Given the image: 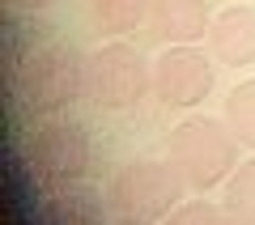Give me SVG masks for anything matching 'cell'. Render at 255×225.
<instances>
[{
  "label": "cell",
  "instance_id": "obj_1",
  "mask_svg": "<svg viewBox=\"0 0 255 225\" xmlns=\"http://www.w3.org/2000/svg\"><path fill=\"white\" fill-rule=\"evenodd\" d=\"M90 85V60L73 43H47L26 55L21 72H9V90L26 115H60Z\"/></svg>",
  "mask_w": 255,
  "mask_h": 225
},
{
  "label": "cell",
  "instance_id": "obj_2",
  "mask_svg": "<svg viewBox=\"0 0 255 225\" xmlns=\"http://www.w3.org/2000/svg\"><path fill=\"white\" fill-rule=\"evenodd\" d=\"M187 191V179L174 170V162H157V157H136L115 179L107 183L102 200H107V221H132V225H157L170 221L174 204Z\"/></svg>",
  "mask_w": 255,
  "mask_h": 225
},
{
  "label": "cell",
  "instance_id": "obj_3",
  "mask_svg": "<svg viewBox=\"0 0 255 225\" xmlns=\"http://www.w3.org/2000/svg\"><path fill=\"white\" fill-rule=\"evenodd\" d=\"M21 157H26L30 183L38 187V196H55L68 191L90 174L94 162V140L81 123L73 119H47V123L30 127V136L21 140Z\"/></svg>",
  "mask_w": 255,
  "mask_h": 225
},
{
  "label": "cell",
  "instance_id": "obj_4",
  "mask_svg": "<svg viewBox=\"0 0 255 225\" xmlns=\"http://www.w3.org/2000/svg\"><path fill=\"white\" fill-rule=\"evenodd\" d=\"M243 144L234 140L230 123H217L209 115H191L183 123L170 127L166 136V157L174 162V170L187 179L191 191H213L234 174V166L243 162L238 157Z\"/></svg>",
  "mask_w": 255,
  "mask_h": 225
},
{
  "label": "cell",
  "instance_id": "obj_5",
  "mask_svg": "<svg viewBox=\"0 0 255 225\" xmlns=\"http://www.w3.org/2000/svg\"><path fill=\"white\" fill-rule=\"evenodd\" d=\"M153 90V72L145 55L128 43H107L90 55V85L85 98H94L102 111H132Z\"/></svg>",
  "mask_w": 255,
  "mask_h": 225
},
{
  "label": "cell",
  "instance_id": "obj_6",
  "mask_svg": "<svg viewBox=\"0 0 255 225\" xmlns=\"http://www.w3.org/2000/svg\"><path fill=\"white\" fill-rule=\"evenodd\" d=\"M213 55H204L196 43H170L153 64V98L162 107L191 111L213 94Z\"/></svg>",
  "mask_w": 255,
  "mask_h": 225
},
{
  "label": "cell",
  "instance_id": "obj_7",
  "mask_svg": "<svg viewBox=\"0 0 255 225\" xmlns=\"http://www.w3.org/2000/svg\"><path fill=\"white\" fill-rule=\"evenodd\" d=\"M209 55L226 68L255 64V9L251 4H226L209 26Z\"/></svg>",
  "mask_w": 255,
  "mask_h": 225
},
{
  "label": "cell",
  "instance_id": "obj_8",
  "mask_svg": "<svg viewBox=\"0 0 255 225\" xmlns=\"http://www.w3.org/2000/svg\"><path fill=\"white\" fill-rule=\"evenodd\" d=\"M149 26L166 43H200V38H209V26H213L209 0H153Z\"/></svg>",
  "mask_w": 255,
  "mask_h": 225
},
{
  "label": "cell",
  "instance_id": "obj_9",
  "mask_svg": "<svg viewBox=\"0 0 255 225\" xmlns=\"http://www.w3.org/2000/svg\"><path fill=\"white\" fill-rule=\"evenodd\" d=\"M102 204H107V200H102ZM102 204H98L94 191H85L81 183H77V187H68V191L47 196L43 217H47V221H60V225H90V221H102V217H107Z\"/></svg>",
  "mask_w": 255,
  "mask_h": 225
},
{
  "label": "cell",
  "instance_id": "obj_10",
  "mask_svg": "<svg viewBox=\"0 0 255 225\" xmlns=\"http://www.w3.org/2000/svg\"><path fill=\"white\" fill-rule=\"evenodd\" d=\"M221 208H226V221L255 225V157H243V162L234 166V174L226 179Z\"/></svg>",
  "mask_w": 255,
  "mask_h": 225
},
{
  "label": "cell",
  "instance_id": "obj_11",
  "mask_svg": "<svg viewBox=\"0 0 255 225\" xmlns=\"http://www.w3.org/2000/svg\"><path fill=\"white\" fill-rule=\"evenodd\" d=\"M149 4H153V0H90L98 30H107V34H115V38L145 26L149 21Z\"/></svg>",
  "mask_w": 255,
  "mask_h": 225
},
{
  "label": "cell",
  "instance_id": "obj_12",
  "mask_svg": "<svg viewBox=\"0 0 255 225\" xmlns=\"http://www.w3.org/2000/svg\"><path fill=\"white\" fill-rule=\"evenodd\" d=\"M226 123L243 149H255V77L238 81L226 94Z\"/></svg>",
  "mask_w": 255,
  "mask_h": 225
},
{
  "label": "cell",
  "instance_id": "obj_13",
  "mask_svg": "<svg viewBox=\"0 0 255 225\" xmlns=\"http://www.w3.org/2000/svg\"><path fill=\"white\" fill-rule=\"evenodd\" d=\"M170 221H174V225H196V221H200V225H221V221H226V208L213 204V200H204V196H196V200L174 204Z\"/></svg>",
  "mask_w": 255,
  "mask_h": 225
},
{
  "label": "cell",
  "instance_id": "obj_14",
  "mask_svg": "<svg viewBox=\"0 0 255 225\" xmlns=\"http://www.w3.org/2000/svg\"><path fill=\"white\" fill-rule=\"evenodd\" d=\"M4 4H9V9H43L47 0H4Z\"/></svg>",
  "mask_w": 255,
  "mask_h": 225
}]
</instances>
